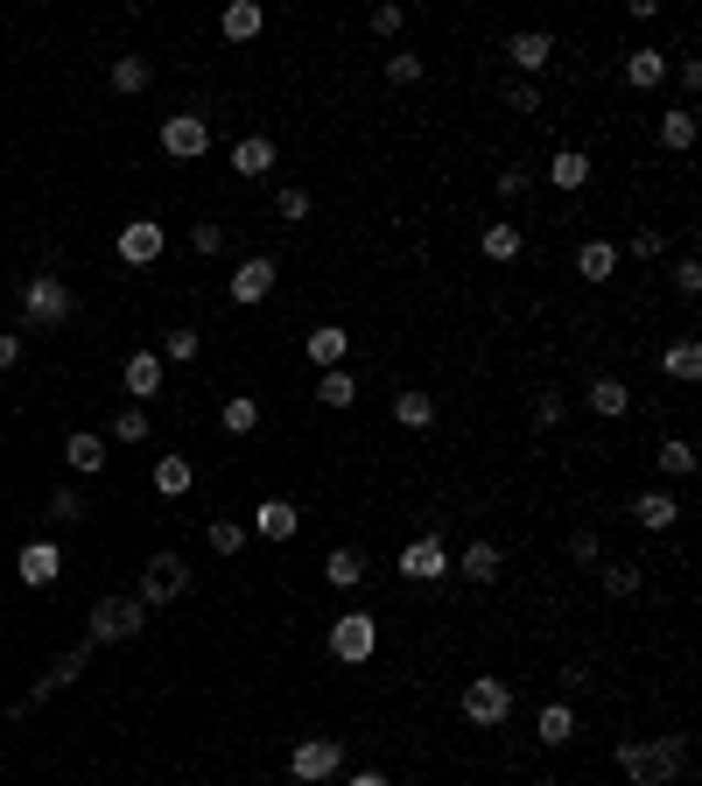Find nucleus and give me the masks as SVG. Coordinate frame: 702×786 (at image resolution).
Returning a JSON list of instances; mask_svg holds the SVG:
<instances>
[{"mask_svg": "<svg viewBox=\"0 0 702 786\" xmlns=\"http://www.w3.org/2000/svg\"><path fill=\"white\" fill-rule=\"evenodd\" d=\"M0 310H8V295H0Z\"/></svg>", "mask_w": 702, "mask_h": 786, "instance_id": "nucleus-54", "label": "nucleus"}, {"mask_svg": "<svg viewBox=\"0 0 702 786\" xmlns=\"http://www.w3.org/2000/svg\"><path fill=\"white\" fill-rule=\"evenodd\" d=\"M464 717L478 723V731H499V723L514 717V681H506V675H478L464 688Z\"/></svg>", "mask_w": 702, "mask_h": 786, "instance_id": "nucleus-3", "label": "nucleus"}, {"mask_svg": "<svg viewBox=\"0 0 702 786\" xmlns=\"http://www.w3.org/2000/svg\"><path fill=\"white\" fill-rule=\"evenodd\" d=\"M331 654L345 660V667H358V660L379 654V618H372V611H345V618L331 625Z\"/></svg>", "mask_w": 702, "mask_h": 786, "instance_id": "nucleus-7", "label": "nucleus"}, {"mask_svg": "<svg viewBox=\"0 0 702 786\" xmlns=\"http://www.w3.org/2000/svg\"><path fill=\"white\" fill-rule=\"evenodd\" d=\"M583 400H591L597 414H625V408H633V387H625V379H591V394H583Z\"/></svg>", "mask_w": 702, "mask_h": 786, "instance_id": "nucleus-34", "label": "nucleus"}, {"mask_svg": "<svg viewBox=\"0 0 702 786\" xmlns=\"http://www.w3.org/2000/svg\"><path fill=\"white\" fill-rule=\"evenodd\" d=\"M274 169V141L268 133H246V141L233 148V176H246V183H260Z\"/></svg>", "mask_w": 702, "mask_h": 786, "instance_id": "nucleus-19", "label": "nucleus"}, {"mask_svg": "<svg viewBox=\"0 0 702 786\" xmlns=\"http://www.w3.org/2000/svg\"><path fill=\"white\" fill-rule=\"evenodd\" d=\"M660 78H668V56L660 50H625V85L633 91H654Z\"/></svg>", "mask_w": 702, "mask_h": 786, "instance_id": "nucleus-26", "label": "nucleus"}, {"mask_svg": "<svg viewBox=\"0 0 702 786\" xmlns=\"http://www.w3.org/2000/svg\"><path fill=\"white\" fill-rule=\"evenodd\" d=\"M324 583L331 590H358V583H366V554H358V548H331L324 554Z\"/></svg>", "mask_w": 702, "mask_h": 786, "instance_id": "nucleus-25", "label": "nucleus"}, {"mask_svg": "<svg viewBox=\"0 0 702 786\" xmlns=\"http://www.w3.org/2000/svg\"><path fill=\"white\" fill-rule=\"evenodd\" d=\"M660 471H668V477H689V471H695V443H689V435L660 443Z\"/></svg>", "mask_w": 702, "mask_h": 786, "instance_id": "nucleus-39", "label": "nucleus"}, {"mask_svg": "<svg viewBox=\"0 0 702 786\" xmlns=\"http://www.w3.org/2000/svg\"><path fill=\"white\" fill-rule=\"evenodd\" d=\"M204 541H212V554H239L246 548V527L239 520H212V527H204Z\"/></svg>", "mask_w": 702, "mask_h": 786, "instance_id": "nucleus-42", "label": "nucleus"}, {"mask_svg": "<svg viewBox=\"0 0 702 786\" xmlns=\"http://www.w3.org/2000/svg\"><path fill=\"white\" fill-rule=\"evenodd\" d=\"M253 429H260V400L233 394V400H225V435H253Z\"/></svg>", "mask_w": 702, "mask_h": 786, "instance_id": "nucleus-35", "label": "nucleus"}, {"mask_svg": "<svg viewBox=\"0 0 702 786\" xmlns=\"http://www.w3.org/2000/svg\"><path fill=\"white\" fill-rule=\"evenodd\" d=\"M548 183H555V190H583V183H591V155H583V148H555V155H548Z\"/></svg>", "mask_w": 702, "mask_h": 786, "instance_id": "nucleus-22", "label": "nucleus"}, {"mask_svg": "<svg viewBox=\"0 0 702 786\" xmlns=\"http://www.w3.org/2000/svg\"><path fill=\"white\" fill-rule=\"evenodd\" d=\"M274 260L268 254H253V260H239V274H233V302H246V310H253V302H268L274 295Z\"/></svg>", "mask_w": 702, "mask_h": 786, "instance_id": "nucleus-13", "label": "nucleus"}, {"mask_svg": "<svg viewBox=\"0 0 702 786\" xmlns=\"http://www.w3.org/2000/svg\"><path fill=\"white\" fill-rule=\"evenodd\" d=\"M674 289L681 295H702V267L695 260H674Z\"/></svg>", "mask_w": 702, "mask_h": 786, "instance_id": "nucleus-49", "label": "nucleus"}, {"mask_svg": "<svg viewBox=\"0 0 702 786\" xmlns=\"http://www.w3.org/2000/svg\"><path fill=\"white\" fill-rule=\"evenodd\" d=\"M190 477H197V471H190V456H176V450L155 456V492H162V498H183Z\"/></svg>", "mask_w": 702, "mask_h": 786, "instance_id": "nucleus-29", "label": "nucleus"}, {"mask_svg": "<svg viewBox=\"0 0 702 786\" xmlns=\"http://www.w3.org/2000/svg\"><path fill=\"white\" fill-rule=\"evenodd\" d=\"M218 29L233 35V43H253V35L268 29V8H260V0H233V8L218 14Z\"/></svg>", "mask_w": 702, "mask_h": 786, "instance_id": "nucleus-20", "label": "nucleus"}, {"mask_svg": "<svg viewBox=\"0 0 702 786\" xmlns=\"http://www.w3.org/2000/svg\"><path fill=\"white\" fill-rule=\"evenodd\" d=\"M316 394H324V408H352V400H358V379H352L345 366H331L324 379H316Z\"/></svg>", "mask_w": 702, "mask_h": 786, "instance_id": "nucleus-36", "label": "nucleus"}, {"mask_svg": "<svg viewBox=\"0 0 702 786\" xmlns=\"http://www.w3.org/2000/svg\"><path fill=\"white\" fill-rule=\"evenodd\" d=\"M134 597H141L148 611H162V604L190 597V562H183V554H155V562L141 569V590H134Z\"/></svg>", "mask_w": 702, "mask_h": 786, "instance_id": "nucleus-4", "label": "nucleus"}, {"mask_svg": "<svg viewBox=\"0 0 702 786\" xmlns=\"http://www.w3.org/2000/svg\"><path fill=\"white\" fill-rule=\"evenodd\" d=\"M43 520H50V527H71V520H85V498H78V492H71V485H64V492H50V506H43Z\"/></svg>", "mask_w": 702, "mask_h": 786, "instance_id": "nucleus-38", "label": "nucleus"}, {"mask_svg": "<svg viewBox=\"0 0 702 786\" xmlns=\"http://www.w3.org/2000/svg\"><path fill=\"white\" fill-rule=\"evenodd\" d=\"M162 254H169V233H162L155 218H127L120 225V260L127 267H155Z\"/></svg>", "mask_w": 702, "mask_h": 786, "instance_id": "nucleus-10", "label": "nucleus"}, {"mask_svg": "<svg viewBox=\"0 0 702 786\" xmlns=\"http://www.w3.org/2000/svg\"><path fill=\"white\" fill-rule=\"evenodd\" d=\"M64 464L91 477V471H106V435L99 429H78V435H64Z\"/></svg>", "mask_w": 702, "mask_h": 786, "instance_id": "nucleus-18", "label": "nucleus"}, {"mask_svg": "<svg viewBox=\"0 0 702 786\" xmlns=\"http://www.w3.org/2000/svg\"><path fill=\"white\" fill-rule=\"evenodd\" d=\"M393 414L408 421V429H435V394L422 387H408V394H393Z\"/></svg>", "mask_w": 702, "mask_h": 786, "instance_id": "nucleus-31", "label": "nucleus"}, {"mask_svg": "<svg viewBox=\"0 0 702 786\" xmlns=\"http://www.w3.org/2000/svg\"><path fill=\"white\" fill-rule=\"evenodd\" d=\"M345 786H387V773H352Z\"/></svg>", "mask_w": 702, "mask_h": 786, "instance_id": "nucleus-53", "label": "nucleus"}, {"mask_svg": "<svg viewBox=\"0 0 702 786\" xmlns=\"http://www.w3.org/2000/svg\"><path fill=\"white\" fill-rule=\"evenodd\" d=\"M393 569H401L408 583H443L450 569H457V554L443 548V534H422V541H408V548H401V562H393Z\"/></svg>", "mask_w": 702, "mask_h": 786, "instance_id": "nucleus-8", "label": "nucleus"}, {"mask_svg": "<svg viewBox=\"0 0 702 786\" xmlns=\"http://www.w3.org/2000/svg\"><path fill=\"white\" fill-rule=\"evenodd\" d=\"M162 358H176V366H190V358H197V331H169V337H162Z\"/></svg>", "mask_w": 702, "mask_h": 786, "instance_id": "nucleus-45", "label": "nucleus"}, {"mask_svg": "<svg viewBox=\"0 0 702 786\" xmlns=\"http://www.w3.org/2000/svg\"><path fill=\"white\" fill-rule=\"evenodd\" d=\"M289 773H295L302 786L337 779V773H345V744H337V737H302L295 752H289Z\"/></svg>", "mask_w": 702, "mask_h": 786, "instance_id": "nucleus-5", "label": "nucleus"}, {"mask_svg": "<svg viewBox=\"0 0 702 786\" xmlns=\"http://www.w3.org/2000/svg\"><path fill=\"white\" fill-rule=\"evenodd\" d=\"M506 64H514V78H534V71L555 64V35H548V29H520V35H506Z\"/></svg>", "mask_w": 702, "mask_h": 786, "instance_id": "nucleus-11", "label": "nucleus"}, {"mask_svg": "<svg viewBox=\"0 0 702 786\" xmlns=\"http://www.w3.org/2000/svg\"><path fill=\"white\" fill-rule=\"evenodd\" d=\"M85 660H91V646H71L64 660H50V675L35 681V702H43V696H64V688H71V681L85 675Z\"/></svg>", "mask_w": 702, "mask_h": 786, "instance_id": "nucleus-21", "label": "nucleus"}, {"mask_svg": "<svg viewBox=\"0 0 702 786\" xmlns=\"http://www.w3.org/2000/svg\"><path fill=\"white\" fill-rule=\"evenodd\" d=\"M408 22V8H372V35H401Z\"/></svg>", "mask_w": 702, "mask_h": 786, "instance_id": "nucleus-48", "label": "nucleus"}, {"mask_svg": "<svg viewBox=\"0 0 702 786\" xmlns=\"http://www.w3.org/2000/svg\"><path fill=\"white\" fill-rule=\"evenodd\" d=\"M204 148H212V120H204V112H169V120H162V155L197 162Z\"/></svg>", "mask_w": 702, "mask_h": 786, "instance_id": "nucleus-9", "label": "nucleus"}, {"mask_svg": "<svg viewBox=\"0 0 702 786\" xmlns=\"http://www.w3.org/2000/svg\"><path fill=\"white\" fill-rule=\"evenodd\" d=\"M618 773L633 786H674L689 773V744L681 737H625L618 744Z\"/></svg>", "mask_w": 702, "mask_h": 786, "instance_id": "nucleus-1", "label": "nucleus"}, {"mask_svg": "<svg viewBox=\"0 0 702 786\" xmlns=\"http://www.w3.org/2000/svg\"><path fill=\"white\" fill-rule=\"evenodd\" d=\"M660 246H668V233H654V225H647V233H633V254L639 260H660Z\"/></svg>", "mask_w": 702, "mask_h": 786, "instance_id": "nucleus-50", "label": "nucleus"}, {"mask_svg": "<svg viewBox=\"0 0 702 786\" xmlns=\"http://www.w3.org/2000/svg\"><path fill=\"white\" fill-rule=\"evenodd\" d=\"M14 358H22V337H8V331H0V373H8Z\"/></svg>", "mask_w": 702, "mask_h": 786, "instance_id": "nucleus-52", "label": "nucleus"}, {"mask_svg": "<svg viewBox=\"0 0 702 786\" xmlns=\"http://www.w3.org/2000/svg\"><path fill=\"white\" fill-rule=\"evenodd\" d=\"M569 562L597 569V534H591V527H576V534H569Z\"/></svg>", "mask_w": 702, "mask_h": 786, "instance_id": "nucleus-47", "label": "nucleus"}, {"mask_svg": "<svg viewBox=\"0 0 702 786\" xmlns=\"http://www.w3.org/2000/svg\"><path fill=\"white\" fill-rule=\"evenodd\" d=\"M478 246H485V260H520L527 254V239H520V225H485V233H478Z\"/></svg>", "mask_w": 702, "mask_h": 786, "instance_id": "nucleus-28", "label": "nucleus"}, {"mask_svg": "<svg viewBox=\"0 0 702 786\" xmlns=\"http://www.w3.org/2000/svg\"><path fill=\"white\" fill-rule=\"evenodd\" d=\"M499 106H506V112H541V85H534V78H506V85H499Z\"/></svg>", "mask_w": 702, "mask_h": 786, "instance_id": "nucleus-37", "label": "nucleus"}, {"mask_svg": "<svg viewBox=\"0 0 702 786\" xmlns=\"http://www.w3.org/2000/svg\"><path fill=\"white\" fill-rule=\"evenodd\" d=\"M660 148H674V155H689L695 148V112L681 106V112H660Z\"/></svg>", "mask_w": 702, "mask_h": 786, "instance_id": "nucleus-33", "label": "nucleus"}, {"mask_svg": "<svg viewBox=\"0 0 702 786\" xmlns=\"http://www.w3.org/2000/svg\"><path fill=\"white\" fill-rule=\"evenodd\" d=\"M274 218H281V225H302V218H310V190H281V197H274Z\"/></svg>", "mask_w": 702, "mask_h": 786, "instance_id": "nucleus-43", "label": "nucleus"}, {"mask_svg": "<svg viewBox=\"0 0 702 786\" xmlns=\"http://www.w3.org/2000/svg\"><path fill=\"white\" fill-rule=\"evenodd\" d=\"M534 421H541V429H555V421H562V394H541L534 400Z\"/></svg>", "mask_w": 702, "mask_h": 786, "instance_id": "nucleus-51", "label": "nucleus"}, {"mask_svg": "<svg viewBox=\"0 0 702 786\" xmlns=\"http://www.w3.org/2000/svg\"><path fill=\"white\" fill-rule=\"evenodd\" d=\"M295 527H302V513L289 506V498H268V506H253V534H260V541H295Z\"/></svg>", "mask_w": 702, "mask_h": 786, "instance_id": "nucleus-16", "label": "nucleus"}, {"mask_svg": "<svg viewBox=\"0 0 702 786\" xmlns=\"http://www.w3.org/2000/svg\"><path fill=\"white\" fill-rule=\"evenodd\" d=\"M112 443H148V408H120V414H112Z\"/></svg>", "mask_w": 702, "mask_h": 786, "instance_id": "nucleus-41", "label": "nucleus"}, {"mask_svg": "<svg viewBox=\"0 0 702 786\" xmlns=\"http://www.w3.org/2000/svg\"><path fill=\"white\" fill-rule=\"evenodd\" d=\"M141 625H148V604L127 590V597H99L91 604V639L85 646H120V639H141Z\"/></svg>", "mask_w": 702, "mask_h": 786, "instance_id": "nucleus-2", "label": "nucleus"}, {"mask_svg": "<svg viewBox=\"0 0 702 786\" xmlns=\"http://www.w3.org/2000/svg\"><path fill=\"white\" fill-rule=\"evenodd\" d=\"M534 731H541V744H548V752H555V744H569V737H576V709H569V702H548Z\"/></svg>", "mask_w": 702, "mask_h": 786, "instance_id": "nucleus-30", "label": "nucleus"}, {"mask_svg": "<svg viewBox=\"0 0 702 786\" xmlns=\"http://www.w3.org/2000/svg\"><path fill=\"white\" fill-rule=\"evenodd\" d=\"M148 85H155L148 56H112V91H148Z\"/></svg>", "mask_w": 702, "mask_h": 786, "instance_id": "nucleus-32", "label": "nucleus"}, {"mask_svg": "<svg viewBox=\"0 0 702 786\" xmlns=\"http://www.w3.org/2000/svg\"><path fill=\"white\" fill-rule=\"evenodd\" d=\"M422 71H429V64H422L414 50H393V56H387V85H422Z\"/></svg>", "mask_w": 702, "mask_h": 786, "instance_id": "nucleus-40", "label": "nucleus"}, {"mask_svg": "<svg viewBox=\"0 0 702 786\" xmlns=\"http://www.w3.org/2000/svg\"><path fill=\"white\" fill-rule=\"evenodd\" d=\"M22 310H29V323H43V331H64L78 302H71V289H64L56 274H35L29 289H22Z\"/></svg>", "mask_w": 702, "mask_h": 786, "instance_id": "nucleus-6", "label": "nucleus"}, {"mask_svg": "<svg viewBox=\"0 0 702 786\" xmlns=\"http://www.w3.org/2000/svg\"><path fill=\"white\" fill-rule=\"evenodd\" d=\"M660 373L681 379V387H689V379H702V344H695V337H674L668 352H660Z\"/></svg>", "mask_w": 702, "mask_h": 786, "instance_id": "nucleus-24", "label": "nucleus"}, {"mask_svg": "<svg viewBox=\"0 0 702 786\" xmlns=\"http://www.w3.org/2000/svg\"><path fill=\"white\" fill-rule=\"evenodd\" d=\"M499 562H506V554L492 548V541H471V548L457 554V577H471V583H492V577H499Z\"/></svg>", "mask_w": 702, "mask_h": 786, "instance_id": "nucleus-27", "label": "nucleus"}, {"mask_svg": "<svg viewBox=\"0 0 702 786\" xmlns=\"http://www.w3.org/2000/svg\"><path fill=\"white\" fill-rule=\"evenodd\" d=\"M633 520H639V527H647V534H668V527L681 520V506H674V492H660V485H654V492H639V498H633Z\"/></svg>", "mask_w": 702, "mask_h": 786, "instance_id": "nucleus-17", "label": "nucleus"}, {"mask_svg": "<svg viewBox=\"0 0 702 786\" xmlns=\"http://www.w3.org/2000/svg\"><path fill=\"white\" fill-rule=\"evenodd\" d=\"M120 387L134 394V408H148V400L162 394V358H155V352H134V358L120 366Z\"/></svg>", "mask_w": 702, "mask_h": 786, "instance_id": "nucleus-14", "label": "nucleus"}, {"mask_svg": "<svg viewBox=\"0 0 702 786\" xmlns=\"http://www.w3.org/2000/svg\"><path fill=\"white\" fill-rule=\"evenodd\" d=\"M302 352H310V366L316 373H331V366H345V352H352V337L337 331V323H316L310 337H302Z\"/></svg>", "mask_w": 702, "mask_h": 786, "instance_id": "nucleus-15", "label": "nucleus"}, {"mask_svg": "<svg viewBox=\"0 0 702 786\" xmlns=\"http://www.w3.org/2000/svg\"><path fill=\"white\" fill-rule=\"evenodd\" d=\"M14 577H22L29 590H50L56 577H64V554H56V541H43V534L22 541V554H14Z\"/></svg>", "mask_w": 702, "mask_h": 786, "instance_id": "nucleus-12", "label": "nucleus"}, {"mask_svg": "<svg viewBox=\"0 0 702 786\" xmlns=\"http://www.w3.org/2000/svg\"><path fill=\"white\" fill-rule=\"evenodd\" d=\"M218 246H225V225H190V254H204V260H212Z\"/></svg>", "mask_w": 702, "mask_h": 786, "instance_id": "nucleus-46", "label": "nucleus"}, {"mask_svg": "<svg viewBox=\"0 0 702 786\" xmlns=\"http://www.w3.org/2000/svg\"><path fill=\"white\" fill-rule=\"evenodd\" d=\"M604 590H612V597H639V569L633 562H612V569H604Z\"/></svg>", "mask_w": 702, "mask_h": 786, "instance_id": "nucleus-44", "label": "nucleus"}, {"mask_svg": "<svg viewBox=\"0 0 702 786\" xmlns=\"http://www.w3.org/2000/svg\"><path fill=\"white\" fill-rule=\"evenodd\" d=\"M576 274H583V281H612V274H618V246H612V239H583V246H576Z\"/></svg>", "mask_w": 702, "mask_h": 786, "instance_id": "nucleus-23", "label": "nucleus"}]
</instances>
